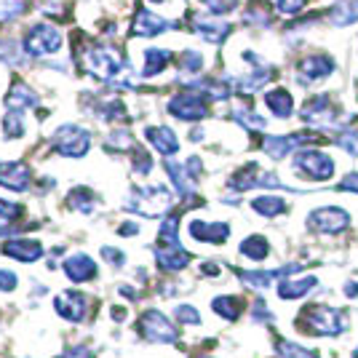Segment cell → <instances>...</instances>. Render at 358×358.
I'll use <instances>...</instances> for the list:
<instances>
[{"instance_id":"49","label":"cell","mask_w":358,"mask_h":358,"mask_svg":"<svg viewBox=\"0 0 358 358\" xmlns=\"http://www.w3.org/2000/svg\"><path fill=\"white\" fill-rule=\"evenodd\" d=\"M345 294H348V297H356V294H358V284H348V286H345Z\"/></svg>"},{"instance_id":"8","label":"cell","mask_w":358,"mask_h":358,"mask_svg":"<svg viewBox=\"0 0 358 358\" xmlns=\"http://www.w3.org/2000/svg\"><path fill=\"white\" fill-rule=\"evenodd\" d=\"M169 113L179 120H201L209 115V105L201 94H177L169 102Z\"/></svg>"},{"instance_id":"34","label":"cell","mask_w":358,"mask_h":358,"mask_svg":"<svg viewBox=\"0 0 358 358\" xmlns=\"http://www.w3.org/2000/svg\"><path fill=\"white\" fill-rule=\"evenodd\" d=\"M107 148L110 150H134V136L129 131H113L107 139Z\"/></svg>"},{"instance_id":"7","label":"cell","mask_w":358,"mask_h":358,"mask_svg":"<svg viewBox=\"0 0 358 358\" xmlns=\"http://www.w3.org/2000/svg\"><path fill=\"white\" fill-rule=\"evenodd\" d=\"M136 329L150 343H177V329L171 327V321L158 310H145Z\"/></svg>"},{"instance_id":"17","label":"cell","mask_w":358,"mask_h":358,"mask_svg":"<svg viewBox=\"0 0 358 358\" xmlns=\"http://www.w3.org/2000/svg\"><path fill=\"white\" fill-rule=\"evenodd\" d=\"M190 236L195 241H203V243H224L230 236V227L224 222H201L195 220L190 222Z\"/></svg>"},{"instance_id":"28","label":"cell","mask_w":358,"mask_h":358,"mask_svg":"<svg viewBox=\"0 0 358 358\" xmlns=\"http://www.w3.org/2000/svg\"><path fill=\"white\" fill-rule=\"evenodd\" d=\"M158 241H161V246L164 249H174V246H182L179 243V217H166L164 224H161V230H158Z\"/></svg>"},{"instance_id":"4","label":"cell","mask_w":358,"mask_h":358,"mask_svg":"<svg viewBox=\"0 0 358 358\" xmlns=\"http://www.w3.org/2000/svg\"><path fill=\"white\" fill-rule=\"evenodd\" d=\"M51 148L64 158H83L91 148V134L80 126L67 123V126L57 129V134L51 139Z\"/></svg>"},{"instance_id":"20","label":"cell","mask_w":358,"mask_h":358,"mask_svg":"<svg viewBox=\"0 0 358 358\" xmlns=\"http://www.w3.org/2000/svg\"><path fill=\"white\" fill-rule=\"evenodd\" d=\"M155 259H158V265L161 270H169V273H177V270L187 268V262H190V254L185 252L182 246H174V249H155Z\"/></svg>"},{"instance_id":"14","label":"cell","mask_w":358,"mask_h":358,"mask_svg":"<svg viewBox=\"0 0 358 358\" xmlns=\"http://www.w3.org/2000/svg\"><path fill=\"white\" fill-rule=\"evenodd\" d=\"M64 273H67V278L75 281V284H83V281H91L94 275H96V262L91 259L89 254H73V257H67L64 259Z\"/></svg>"},{"instance_id":"13","label":"cell","mask_w":358,"mask_h":358,"mask_svg":"<svg viewBox=\"0 0 358 358\" xmlns=\"http://www.w3.org/2000/svg\"><path fill=\"white\" fill-rule=\"evenodd\" d=\"M308 142H313V136L310 134H289V136H265V142H262V148L268 152L270 158H275V161H281L286 158L292 150L302 148V145H308Z\"/></svg>"},{"instance_id":"41","label":"cell","mask_w":358,"mask_h":358,"mask_svg":"<svg viewBox=\"0 0 358 358\" xmlns=\"http://www.w3.org/2000/svg\"><path fill=\"white\" fill-rule=\"evenodd\" d=\"M305 3H308V0H275V8L286 16H294L305 8Z\"/></svg>"},{"instance_id":"51","label":"cell","mask_w":358,"mask_h":358,"mask_svg":"<svg viewBox=\"0 0 358 358\" xmlns=\"http://www.w3.org/2000/svg\"><path fill=\"white\" fill-rule=\"evenodd\" d=\"M203 358H211V356H203Z\"/></svg>"},{"instance_id":"29","label":"cell","mask_w":358,"mask_h":358,"mask_svg":"<svg viewBox=\"0 0 358 358\" xmlns=\"http://www.w3.org/2000/svg\"><path fill=\"white\" fill-rule=\"evenodd\" d=\"M70 206L83 211V214H91L94 206H96V195L91 193L89 187H75L73 193H70Z\"/></svg>"},{"instance_id":"30","label":"cell","mask_w":358,"mask_h":358,"mask_svg":"<svg viewBox=\"0 0 358 358\" xmlns=\"http://www.w3.org/2000/svg\"><path fill=\"white\" fill-rule=\"evenodd\" d=\"M211 308L220 315H224L227 321H236L241 313V299L238 297H217L211 302Z\"/></svg>"},{"instance_id":"2","label":"cell","mask_w":358,"mask_h":358,"mask_svg":"<svg viewBox=\"0 0 358 358\" xmlns=\"http://www.w3.org/2000/svg\"><path fill=\"white\" fill-rule=\"evenodd\" d=\"M83 67L86 73L94 75L96 80H115L120 70L126 67V59L120 57L115 48H102V45H91L83 51Z\"/></svg>"},{"instance_id":"50","label":"cell","mask_w":358,"mask_h":358,"mask_svg":"<svg viewBox=\"0 0 358 358\" xmlns=\"http://www.w3.org/2000/svg\"><path fill=\"white\" fill-rule=\"evenodd\" d=\"M353 358H358V348H356V353H353Z\"/></svg>"},{"instance_id":"31","label":"cell","mask_w":358,"mask_h":358,"mask_svg":"<svg viewBox=\"0 0 358 358\" xmlns=\"http://www.w3.org/2000/svg\"><path fill=\"white\" fill-rule=\"evenodd\" d=\"M3 131H6L8 139L24 136V120H22V115H19L16 110H8V113H6V118H3Z\"/></svg>"},{"instance_id":"12","label":"cell","mask_w":358,"mask_h":358,"mask_svg":"<svg viewBox=\"0 0 358 358\" xmlns=\"http://www.w3.org/2000/svg\"><path fill=\"white\" fill-rule=\"evenodd\" d=\"M171 27H177V22H169L164 16L152 14L150 8H139L134 16V24H131V32L142 35V38H152V35L171 30Z\"/></svg>"},{"instance_id":"3","label":"cell","mask_w":358,"mask_h":358,"mask_svg":"<svg viewBox=\"0 0 358 358\" xmlns=\"http://www.w3.org/2000/svg\"><path fill=\"white\" fill-rule=\"evenodd\" d=\"M129 211H136L142 217H161L164 211L171 209V193L166 187H134L126 203H123Z\"/></svg>"},{"instance_id":"32","label":"cell","mask_w":358,"mask_h":358,"mask_svg":"<svg viewBox=\"0 0 358 358\" xmlns=\"http://www.w3.org/2000/svg\"><path fill=\"white\" fill-rule=\"evenodd\" d=\"M233 120H238L241 126H246V129H265V126H268V120L259 118L257 113L246 110V107H236V110H233Z\"/></svg>"},{"instance_id":"38","label":"cell","mask_w":358,"mask_h":358,"mask_svg":"<svg viewBox=\"0 0 358 358\" xmlns=\"http://www.w3.org/2000/svg\"><path fill=\"white\" fill-rule=\"evenodd\" d=\"M201 3L209 8L211 14H227L238 6V0H201Z\"/></svg>"},{"instance_id":"1","label":"cell","mask_w":358,"mask_h":358,"mask_svg":"<svg viewBox=\"0 0 358 358\" xmlns=\"http://www.w3.org/2000/svg\"><path fill=\"white\" fill-rule=\"evenodd\" d=\"M297 327L308 334H318V337H337L348 329V318L343 310H334L327 305H310L299 313Z\"/></svg>"},{"instance_id":"9","label":"cell","mask_w":358,"mask_h":358,"mask_svg":"<svg viewBox=\"0 0 358 358\" xmlns=\"http://www.w3.org/2000/svg\"><path fill=\"white\" fill-rule=\"evenodd\" d=\"M308 222L318 233H343L350 224V214L345 209H337V206H324V209H315L308 217Z\"/></svg>"},{"instance_id":"26","label":"cell","mask_w":358,"mask_h":358,"mask_svg":"<svg viewBox=\"0 0 358 358\" xmlns=\"http://www.w3.org/2000/svg\"><path fill=\"white\" fill-rule=\"evenodd\" d=\"M252 209L262 217H278L286 211V201L278 198V195H259L252 201Z\"/></svg>"},{"instance_id":"46","label":"cell","mask_w":358,"mask_h":358,"mask_svg":"<svg viewBox=\"0 0 358 358\" xmlns=\"http://www.w3.org/2000/svg\"><path fill=\"white\" fill-rule=\"evenodd\" d=\"M340 190H350V193H358V174H348V177L340 182Z\"/></svg>"},{"instance_id":"48","label":"cell","mask_w":358,"mask_h":358,"mask_svg":"<svg viewBox=\"0 0 358 358\" xmlns=\"http://www.w3.org/2000/svg\"><path fill=\"white\" fill-rule=\"evenodd\" d=\"M118 233L120 236H136V233H139V227H136V222H126V224H120L118 227Z\"/></svg>"},{"instance_id":"43","label":"cell","mask_w":358,"mask_h":358,"mask_svg":"<svg viewBox=\"0 0 358 358\" xmlns=\"http://www.w3.org/2000/svg\"><path fill=\"white\" fill-rule=\"evenodd\" d=\"M102 257H105L110 265H115V268H120L123 262H126V257H123V252H118V249H113V246H102Z\"/></svg>"},{"instance_id":"10","label":"cell","mask_w":358,"mask_h":358,"mask_svg":"<svg viewBox=\"0 0 358 358\" xmlns=\"http://www.w3.org/2000/svg\"><path fill=\"white\" fill-rule=\"evenodd\" d=\"M54 308L62 318L73 321V324H80L86 313H89V297L80 294V292H64V294H57L54 297Z\"/></svg>"},{"instance_id":"39","label":"cell","mask_w":358,"mask_h":358,"mask_svg":"<svg viewBox=\"0 0 358 358\" xmlns=\"http://www.w3.org/2000/svg\"><path fill=\"white\" fill-rule=\"evenodd\" d=\"M27 11V3L24 0H11V3H6L3 6V11H0V19H16V16H22Z\"/></svg>"},{"instance_id":"5","label":"cell","mask_w":358,"mask_h":358,"mask_svg":"<svg viewBox=\"0 0 358 358\" xmlns=\"http://www.w3.org/2000/svg\"><path fill=\"white\" fill-rule=\"evenodd\" d=\"M294 169L305 177L315 179V182H324V179L334 177V161L329 158L327 152H318V150H299L294 155Z\"/></svg>"},{"instance_id":"42","label":"cell","mask_w":358,"mask_h":358,"mask_svg":"<svg viewBox=\"0 0 358 358\" xmlns=\"http://www.w3.org/2000/svg\"><path fill=\"white\" fill-rule=\"evenodd\" d=\"M134 169H136V174H150L152 158H150L148 152H142V150H134Z\"/></svg>"},{"instance_id":"24","label":"cell","mask_w":358,"mask_h":358,"mask_svg":"<svg viewBox=\"0 0 358 358\" xmlns=\"http://www.w3.org/2000/svg\"><path fill=\"white\" fill-rule=\"evenodd\" d=\"M169 62H171V51H166V48H145V70H142V75L150 78V75L164 73Z\"/></svg>"},{"instance_id":"47","label":"cell","mask_w":358,"mask_h":358,"mask_svg":"<svg viewBox=\"0 0 358 358\" xmlns=\"http://www.w3.org/2000/svg\"><path fill=\"white\" fill-rule=\"evenodd\" d=\"M62 358H91V348H86V345H78V348H73L67 356Z\"/></svg>"},{"instance_id":"16","label":"cell","mask_w":358,"mask_h":358,"mask_svg":"<svg viewBox=\"0 0 358 358\" xmlns=\"http://www.w3.org/2000/svg\"><path fill=\"white\" fill-rule=\"evenodd\" d=\"M145 139H148L150 145L158 150L161 155H174L179 150L177 134H174L171 129H166V126H148V129H145Z\"/></svg>"},{"instance_id":"18","label":"cell","mask_w":358,"mask_h":358,"mask_svg":"<svg viewBox=\"0 0 358 358\" xmlns=\"http://www.w3.org/2000/svg\"><path fill=\"white\" fill-rule=\"evenodd\" d=\"M299 73H302V80H321L329 73H334V59L327 54H313V57L302 59Z\"/></svg>"},{"instance_id":"15","label":"cell","mask_w":358,"mask_h":358,"mask_svg":"<svg viewBox=\"0 0 358 358\" xmlns=\"http://www.w3.org/2000/svg\"><path fill=\"white\" fill-rule=\"evenodd\" d=\"M3 254L6 257H14V259H22V262H35L43 257V246L38 241H27V238H14L3 243Z\"/></svg>"},{"instance_id":"21","label":"cell","mask_w":358,"mask_h":358,"mask_svg":"<svg viewBox=\"0 0 358 358\" xmlns=\"http://www.w3.org/2000/svg\"><path fill=\"white\" fill-rule=\"evenodd\" d=\"M6 107H11V110H24V107H38V96L30 91L27 83H22V80H14V86L8 89L6 94Z\"/></svg>"},{"instance_id":"35","label":"cell","mask_w":358,"mask_h":358,"mask_svg":"<svg viewBox=\"0 0 358 358\" xmlns=\"http://www.w3.org/2000/svg\"><path fill=\"white\" fill-rule=\"evenodd\" d=\"M179 64H182V70H185V73H198V70H201V64H203V57H201L198 51H193V48H187V51L179 57Z\"/></svg>"},{"instance_id":"22","label":"cell","mask_w":358,"mask_h":358,"mask_svg":"<svg viewBox=\"0 0 358 358\" xmlns=\"http://www.w3.org/2000/svg\"><path fill=\"white\" fill-rule=\"evenodd\" d=\"M265 105L275 118H289L294 110V99L286 89H273L265 94Z\"/></svg>"},{"instance_id":"25","label":"cell","mask_w":358,"mask_h":358,"mask_svg":"<svg viewBox=\"0 0 358 358\" xmlns=\"http://www.w3.org/2000/svg\"><path fill=\"white\" fill-rule=\"evenodd\" d=\"M331 22H334L337 27H348V24L358 22V0H340V3H334V8H331Z\"/></svg>"},{"instance_id":"36","label":"cell","mask_w":358,"mask_h":358,"mask_svg":"<svg viewBox=\"0 0 358 358\" xmlns=\"http://www.w3.org/2000/svg\"><path fill=\"white\" fill-rule=\"evenodd\" d=\"M334 142L345 150V152H350V155H356L358 158V131H343L340 136H334Z\"/></svg>"},{"instance_id":"23","label":"cell","mask_w":358,"mask_h":358,"mask_svg":"<svg viewBox=\"0 0 358 358\" xmlns=\"http://www.w3.org/2000/svg\"><path fill=\"white\" fill-rule=\"evenodd\" d=\"M315 281L313 275H305V278H299V281H281V286H278V294H281V299H299L305 297L308 292H313L315 289Z\"/></svg>"},{"instance_id":"40","label":"cell","mask_w":358,"mask_h":358,"mask_svg":"<svg viewBox=\"0 0 358 358\" xmlns=\"http://www.w3.org/2000/svg\"><path fill=\"white\" fill-rule=\"evenodd\" d=\"M24 209L19 206V203H11V201H6V198H0V217L3 220H8V222H14L16 217H22Z\"/></svg>"},{"instance_id":"45","label":"cell","mask_w":358,"mask_h":358,"mask_svg":"<svg viewBox=\"0 0 358 358\" xmlns=\"http://www.w3.org/2000/svg\"><path fill=\"white\" fill-rule=\"evenodd\" d=\"M16 289V275L11 270H0V292H14Z\"/></svg>"},{"instance_id":"37","label":"cell","mask_w":358,"mask_h":358,"mask_svg":"<svg viewBox=\"0 0 358 358\" xmlns=\"http://www.w3.org/2000/svg\"><path fill=\"white\" fill-rule=\"evenodd\" d=\"M174 313H177V321H182V324H190V327H198V324H201V315H198V310L190 308V305H179Z\"/></svg>"},{"instance_id":"19","label":"cell","mask_w":358,"mask_h":358,"mask_svg":"<svg viewBox=\"0 0 358 358\" xmlns=\"http://www.w3.org/2000/svg\"><path fill=\"white\" fill-rule=\"evenodd\" d=\"M193 30L198 32L203 41H209V43H222L224 38H227V32H230V24H227V22H220V19H203V16H195Z\"/></svg>"},{"instance_id":"27","label":"cell","mask_w":358,"mask_h":358,"mask_svg":"<svg viewBox=\"0 0 358 358\" xmlns=\"http://www.w3.org/2000/svg\"><path fill=\"white\" fill-rule=\"evenodd\" d=\"M241 254L243 257H249V259H265L270 254V243L265 236H249V238L241 243Z\"/></svg>"},{"instance_id":"11","label":"cell","mask_w":358,"mask_h":358,"mask_svg":"<svg viewBox=\"0 0 358 358\" xmlns=\"http://www.w3.org/2000/svg\"><path fill=\"white\" fill-rule=\"evenodd\" d=\"M0 185L8 187V190H16V193L30 190L32 185L30 166L22 164V161H6V164H0Z\"/></svg>"},{"instance_id":"33","label":"cell","mask_w":358,"mask_h":358,"mask_svg":"<svg viewBox=\"0 0 358 358\" xmlns=\"http://www.w3.org/2000/svg\"><path fill=\"white\" fill-rule=\"evenodd\" d=\"M278 356L281 358H315L310 350H305V348H299V345L289 343V340H281V343H278Z\"/></svg>"},{"instance_id":"44","label":"cell","mask_w":358,"mask_h":358,"mask_svg":"<svg viewBox=\"0 0 358 358\" xmlns=\"http://www.w3.org/2000/svg\"><path fill=\"white\" fill-rule=\"evenodd\" d=\"M0 59L3 62H19L16 43H11V41H0Z\"/></svg>"},{"instance_id":"6","label":"cell","mask_w":358,"mask_h":358,"mask_svg":"<svg viewBox=\"0 0 358 358\" xmlns=\"http://www.w3.org/2000/svg\"><path fill=\"white\" fill-rule=\"evenodd\" d=\"M62 45V32L54 24H38L24 35V51L27 57H48L57 54Z\"/></svg>"}]
</instances>
